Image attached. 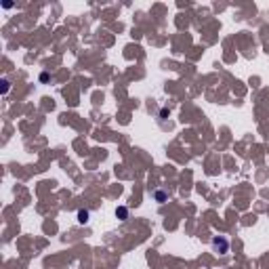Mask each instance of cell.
<instances>
[{
  "label": "cell",
  "mask_w": 269,
  "mask_h": 269,
  "mask_svg": "<svg viewBox=\"0 0 269 269\" xmlns=\"http://www.w3.org/2000/svg\"><path fill=\"white\" fill-rule=\"evenodd\" d=\"M88 221V210H78V223H86Z\"/></svg>",
  "instance_id": "3957f363"
},
{
  "label": "cell",
  "mask_w": 269,
  "mask_h": 269,
  "mask_svg": "<svg viewBox=\"0 0 269 269\" xmlns=\"http://www.w3.org/2000/svg\"><path fill=\"white\" fill-rule=\"evenodd\" d=\"M210 248H212V253H217V255H227L229 253V240L225 236H214L210 240Z\"/></svg>",
  "instance_id": "6da1fadb"
},
{
  "label": "cell",
  "mask_w": 269,
  "mask_h": 269,
  "mask_svg": "<svg viewBox=\"0 0 269 269\" xmlns=\"http://www.w3.org/2000/svg\"><path fill=\"white\" fill-rule=\"evenodd\" d=\"M0 84H2V93L6 95V93H8V88H11V82H8V80L4 78V80H2V82H0Z\"/></svg>",
  "instance_id": "5b68a950"
},
{
  "label": "cell",
  "mask_w": 269,
  "mask_h": 269,
  "mask_svg": "<svg viewBox=\"0 0 269 269\" xmlns=\"http://www.w3.org/2000/svg\"><path fill=\"white\" fill-rule=\"evenodd\" d=\"M154 198H156V200H158L160 204H162V202H166V198H168V196H166L164 192H160V190H158V192L154 194Z\"/></svg>",
  "instance_id": "277c9868"
},
{
  "label": "cell",
  "mask_w": 269,
  "mask_h": 269,
  "mask_svg": "<svg viewBox=\"0 0 269 269\" xmlns=\"http://www.w3.org/2000/svg\"><path fill=\"white\" fill-rule=\"evenodd\" d=\"M116 217H120V221H127V217H129V210L124 208V206H120V208L116 210Z\"/></svg>",
  "instance_id": "7a4b0ae2"
}]
</instances>
